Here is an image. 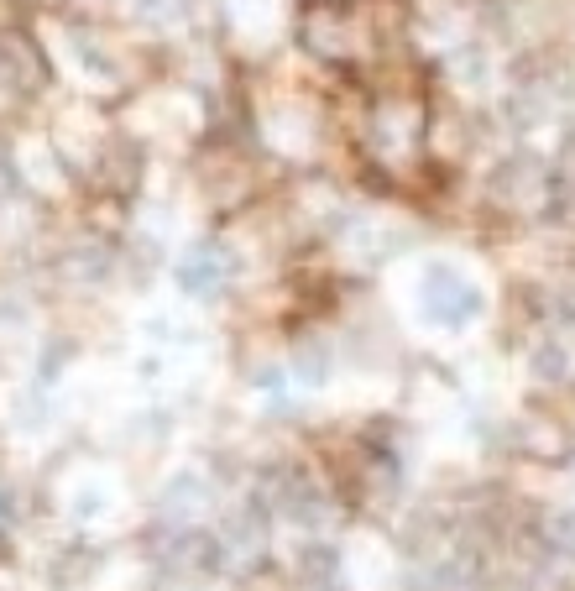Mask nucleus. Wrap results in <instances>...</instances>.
I'll use <instances>...</instances> for the list:
<instances>
[{
  "instance_id": "39448f33",
  "label": "nucleus",
  "mask_w": 575,
  "mask_h": 591,
  "mask_svg": "<svg viewBox=\"0 0 575 591\" xmlns=\"http://www.w3.org/2000/svg\"><path fill=\"white\" fill-rule=\"evenodd\" d=\"M157 503L168 508V518H194L204 503H210V487H204L199 471H173L168 487L157 492Z\"/></svg>"
},
{
  "instance_id": "423d86ee",
  "label": "nucleus",
  "mask_w": 575,
  "mask_h": 591,
  "mask_svg": "<svg viewBox=\"0 0 575 591\" xmlns=\"http://www.w3.org/2000/svg\"><path fill=\"white\" fill-rule=\"evenodd\" d=\"M178 335H189V330H183V320H178V314H163V309H152L147 320H142V340H147L152 351H173V346H183Z\"/></svg>"
},
{
  "instance_id": "20e7f679",
  "label": "nucleus",
  "mask_w": 575,
  "mask_h": 591,
  "mask_svg": "<svg viewBox=\"0 0 575 591\" xmlns=\"http://www.w3.org/2000/svg\"><path fill=\"white\" fill-rule=\"evenodd\" d=\"M11 424H16V435H27V440H42L53 429V398L48 388H21L11 398Z\"/></svg>"
},
{
  "instance_id": "7ed1b4c3",
  "label": "nucleus",
  "mask_w": 575,
  "mask_h": 591,
  "mask_svg": "<svg viewBox=\"0 0 575 591\" xmlns=\"http://www.w3.org/2000/svg\"><path fill=\"white\" fill-rule=\"evenodd\" d=\"M230 278V262L215 252V246H204V252H189L178 262V288L189 293V299H215Z\"/></svg>"
},
{
  "instance_id": "6e6552de",
  "label": "nucleus",
  "mask_w": 575,
  "mask_h": 591,
  "mask_svg": "<svg viewBox=\"0 0 575 591\" xmlns=\"http://www.w3.org/2000/svg\"><path fill=\"white\" fill-rule=\"evenodd\" d=\"M0 591H6V586H0Z\"/></svg>"
},
{
  "instance_id": "f257e3e1",
  "label": "nucleus",
  "mask_w": 575,
  "mask_h": 591,
  "mask_svg": "<svg viewBox=\"0 0 575 591\" xmlns=\"http://www.w3.org/2000/svg\"><path fill=\"white\" fill-rule=\"evenodd\" d=\"M413 309L429 330L460 335L487 314V288L471 278V267H460L450 257H429L413 278Z\"/></svg>"
},
{
  "instance_id": "f03ea898",
  "label": "nucleus",
  "mask_w": 575,
  "mask_h": 591,
  "mask_svg": "<svg viewBox=\"0 0 575 591\" xmlns=\"http://www.w3.org/2000/svg\"><path fill=\"white\" fill-rule=\"evenodd\" d=\"M63 508H68V518H74V524H105V518L121 508V487H115L105 471H84L79 482L68 487Z\"/></svg>"
},
{
  "instance_id": "0eeeda50",
  "label": "nucleus",
  "mask_w": 575,
  "mask_h": 591,
  "mask_svg": "<svg viewBox=\"0 0 575 591\" xmlns=\"http://www.w3.org/2000/svg\"><path fill=\"white\" fill-rule=\"evenodd\" d=\"M0 325H27V309H21V304H0Z\"/></svg>"
}]
</instances>
